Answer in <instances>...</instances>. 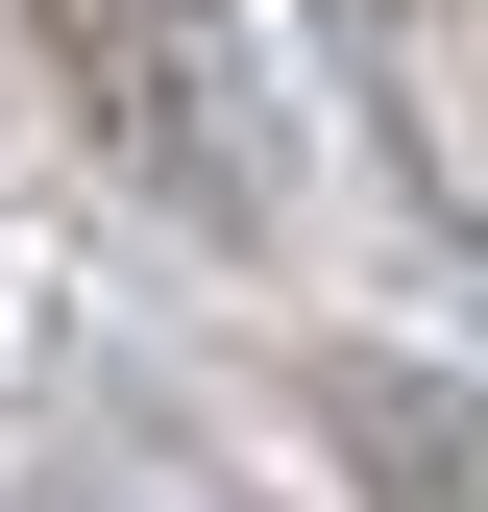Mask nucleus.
I'll return each mask as SVG.
<instances>
[{"mask_svg": "<svg viewBox=\"0 0 488 512\" xmlns=\"http://www.w3.org/2000/svg\"><path fill=\"white\" fill-rule=\"evenodd\" d=\"M318 49L366 98V147H391V196L464 244L488 220V0H318Z\"/></svg>", "mask_w": 488, "mask_h": 512, "instance_id": "2", "label": "nucleus"}, {"mask_svg": "<svg viewBox=\"0 0 488 512\" xmlns=\"http://www.w3.org/2000/svg\"><path fill=\"white\" fill-rule=\"evenodd\" d=\"M318 415L366 439V488H391V512H464V415L415 391V366H318Z\"/></svg>", "mask_w": 488, "mask_h": 512, "instance_id": "3", "label": "nucleus"}, {"mask_svg": "<svg viewBox=\"0 0 488 512\" xmlns=\"http://www.w3.org/2000/svg\"><path fill=\"white\" fill-rule=\"evenodd\" d=\"M25 49H49L74 147H98L147 220H196V244H293V147H269V74H244L220 0H25Z\"/></svg>", "mask_w": 488, "mask_h": 512, "instance_id": "1", "label": "nucleus"}]
</instances>
